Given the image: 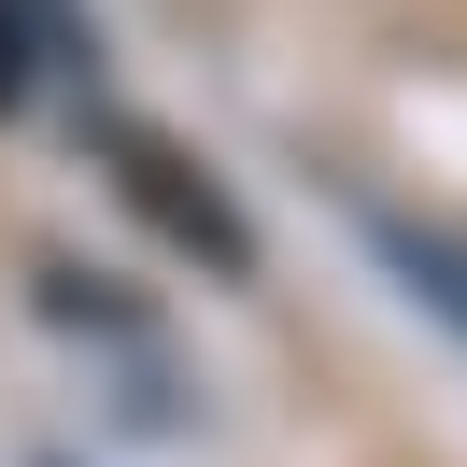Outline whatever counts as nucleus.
Segmentation results:
<instances>
[{"label":"nucleus","mask_w":467,"mask_h":467,"mask_svg":"<svg viewBox=\"0 0 467 467\" xmlns=\"http://www.w3.org/2000/svg\"><path fill=\"white\" fill-rule=\"evenodd\" d=\"M99 156H114V184L142 199V227H156V241H184L213 284H241V269H255V227L227 213V184H213L184 142H156V128H99Z\"/></svg>","instance_id":"1"},{"label":"nucleus","mask_w":467,"mask_h":467,"mask_svg":"<svg viewBox=\"0 0 467 467\" xmlns=\"http://www.w3.org/2000/svg\"><path fill=\"white\" fill-rule=\"evenodd\" d=\"M29 43H43V29H29V0H0V114L29 99Z\"/></svg>","instance_id":"2"}]
</instances>
